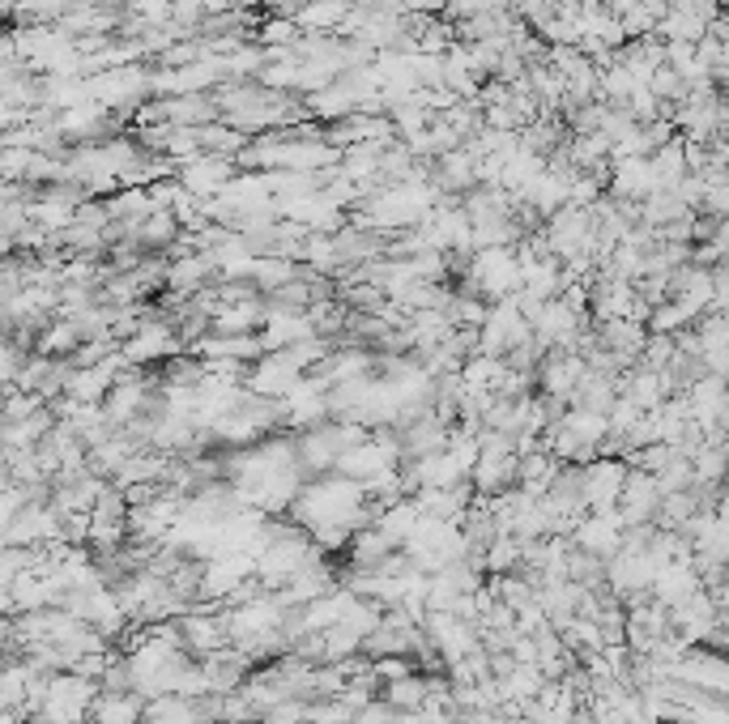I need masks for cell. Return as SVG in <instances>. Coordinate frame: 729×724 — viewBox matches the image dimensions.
<instances>
[{
	"label": "cell",
	"mask_w": 729,
	"mask_h": 724,
	"mask_svg": "<svg viewBox=\"0 0 729 724\" xmlns=\"http://www.w3.org/2000/svg\"><path fill=\"white\" fill-rule=\"evenodd\" d=\"M627 478L632 473L619 460H589L584 465V503H589V512H619Z\"/></svg>",
	"instance_id": "cell-1"
},
{
	"label": "cell",
	"mask_w": 729,
	"mask_h": 724,
	"mask_svg": "<svg viewBox=\"0 0 729 724\" xmlns=\"http://www.w3.org/2000/svg\"><path fill=\"white\" fill-rule=\"evenodd\" d=\"M150 712V699L141 691H98L91 707L94 724H141Z\"/></svg>",
	"instance_id": "cell-2"
},
{
	"label": "cell",
	"mask_w": 729,
	"mask_h": 724,
	"mask_svg": "<svg viewBox=\"0 0 729 724\" xmlns=\"http://www.w3.org/2000/svg\"><path fill=\"white\" fill-rule=\"evenodd\" d=\"M197 350L213 362H240V359L256 362L261 359V350H265V341L252 337V332H213V341H201Z\"/></svg>",
	"instance_id": "cell-3"
},
{
	"label": "cell",
	"mask_w": 729,
	"mask_h": 724,
	"mask_svg": "<svg viewBox=\"0 0 729 724\" xmlns=\"http://www.w3.org/2000/svg\"><path fill=\"white\" fill-rule=\"evenodd\" d=\"M431 691H435V678L431 673H410V678H397V682H384V691H380V699L389 703V707H397V712H423L426 699H431Z\"/></svg>",
	"instance_id": "cell-4"
},
{
	"label": "cell",
	"mask_w": 729,
	"mask_h": 724,
	"mask_svg": "<svg viewBox=\"0 0 729 724\" xmlns=\"http://www.w3.org/2000/svg\"><path fill=\"white\" fill-rule=\"evenodd\" d=\"M261 320H270L265 316V307L256 299H240V302H226L222 311H213V332H256Z\"/></svg>",
	"instance_id": "cell-5"
},
{
	"label": "cell",
	"mask_w": 729,
	"mask_h": 724,
	"mask_svg": "<svg viewBox=\"0 0 729 724\" xmlns=\"http://www.w3.org/2000/svg\"><path fill=\"white\" fill-rule=\"evenodd\" d=\"M222 724H261L256 716H247V721H222Z\"/></svg>",
	"instance_id": "cell-6"
}]
</instances>
